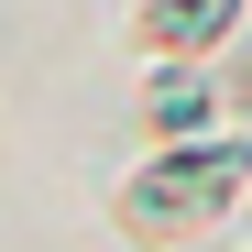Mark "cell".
I'll return each mask as SVG.
<instances>
[{"label":"cell","mask_w":252,"mask_h":252,"mask_svg":"<svg viewBox=\"0 0 252 252\" xmlns=\"http://www.w3.org/2000/svg\"><path fill=\"white\" fill-rule=\"evenodd\" d=\"M208 22H230V0H154L143 11V33H164V44H197Z\"/></svg>","instance_id":"1"}]
</instances>
